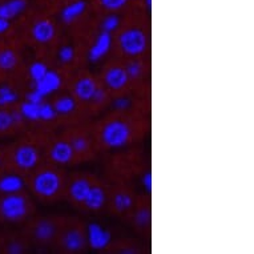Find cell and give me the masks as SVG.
I'll return each instance as SVG.
<instances>
[{
  "instance_id": "1",
  "label": "cell",
  "mask_w": 254,
  "mask_h": 254,
  "mask_svg": "<svg viewBox=\"0 0 254 254\" xmlns=\"http://www.w3.org/2000/svg\"><path fill=\"white\" fill-rule=\"evenodd\" d=\"M130 138V128L123 120H111L101 130V140L112 149H119L128 144Z\"/></svg>"
},
{
  "instance_id": "2",
  "label": "cell",
  "mask_w": 254,
  "mask_h": 254,
  "mask_svg": "<svg viewBox=\"0 0 254 254\" xmlns=\"http://www.w3.org/2000/svg\"><path fill=\"white\" fill-rule=\"evenodd\" d=\"M119 43L125 55L138 56L145 52L148 40H146V35L144 34V31L138 28H129L121 32Z\"/></svg>"
},
{
  "instance_id": "3",
  "label": "cell",
  "mask_w": 254,
  "mask_h": 254,
  "mask_svg": "<svg viewBox=\"0 0 254 254\" xmlns=\"http://www.w3.org/2000/svg\"><path fill=\"white\" fill-rule=\"evenodd\" d=\"M60 187H62V179L54 171L39 172L32 183L35 193L44 198L54 197L60 190Z\"/></svg>"
},
{
  "instance_id": "4",
  "label": "cell",
  "mask_w": 254,
  "mask_h": 254,
  "mask_svg": "<svg viewBox=\"0 0 254 254\" xmlns=\"http://www.w3.org/2000/svg\"><path fill=\"white\" fill-rule=\"evenodd\" d=\"M27 210H28V206H27V201L24 197L15 194V193L4 197L0 202L1 216L9 221L20 220L27 214Z\"/></svg>"
},
{
  "instance_id": "5",
  "label": "cell",
  "mask_w": 254,
  "mask_h": 254,
  "mask_svg": "<svg viewBox=\"0 0 254 254\" xmlns=\"http://www.w3.org/2000/svg\"><path fill=\"white\" fill-rule=\"evenodd\" d=\"M13 160L17 168L23 171L34 169L39 163V152L32 145H21L15 150Z\"/></svg>"
},
{
  "instance_id": "6",
  "label": "cell",
  "mask_w": 254,
  "mask_h": 254,
  "mask_svg": "<svg viewBox=\"0 0 254 254\" xmlns=\"http://www.w3.org/2000/svg\"><path fill=\"white\" fill-rule=\"evenodd\" d=\"M88 242L93 249H105L111 242V233L103 229L99 224H89L88 226Z\"/></svg>"
},
{
  "instance_id": "7",
  "label": "cell",
  "mask_w": 254,
  "mask_h": 254,
  "mask_svg": "<svg viewBox=\"0 0 254 254\" xmlns=\"http://www.w3.org/2000/svg\"><path fill=\"white\" fill-rule=\"evenodd\" d=\"M112 46V36L111 32L103 31L99 36H97L96 42L92 46L91 51H89V60L93 63L99 62L104 58L105 55L108 54Z\"/></svg>"
},
{
  "instance_id": "8",
  "label": "cell",
  "mask_w": 254,
  "mask_h": 254,
  "mask_svg": "<svg viewBox=\"0 0 254 254\" xmlns=\"http://www.w3.org/2000/svg\"><path fill=\"white\" fill-rule=\"evenodd\" d=\"M60 85H62V77L59 76L58 72L47 71L44 77L35 83L34 89H36L43 96H48L58 91Z\"/></svg>"
},
{
  "instance_id": "9",
  "label": "cell",
  "mask_w": 254,
  "mask_h": 254,
  "mask_svg": "<svg viewBox=\"0 0 254 254\" xmlns=\"http://www.w3.org/2000/svg\"><path fill=\"white\" fill-rule=\"evenodd\" d=\"M31 34L34 36V39L40 44H47L50 43L52 39L55 38L56 29L52 21L43 19V20H38L32 27Z\"/></svg>"
},
{
  "instance_id": "10",
  "label": "cell",
  "mask_w": 254,
  "mask_h": 254,
  "mask_svg": "<svg viewBox=\"0 0 254 254\" xmlns=\"http://www.w3.org/2000/svg\"><path fill=\"white\" fill-rule=\"evenodd\" d=\"M104 80L105 84L111 89L119 91V89H121V88H124L127 85L128 80H129V76H128V73H127L124 68L112 67L105 72Z\"/></svg>"
},
{
  "instance_id": "11",
  "label": "cell",
  "mask_w": 254,
  "mask_h": 254,
  "mask_svg": "<svg viewBox=\"0 0 254 254\" xmlns=\"http://www.w3.org/2000/svg\"><path fill=\"white\" fill-rule=\"evenodd\" d=\"M73 156H75V150L69 142L58 141L51 149V158L58 164L71 163Z\"/></svg>"
},
{
  "instance_id": "12",
  "label": "cell",
  "mask_w": 254,
  "mask_h": 254,
  "mask_svg": "<svg viewBox=\"0 0 254 254\" xmlns=\"http://www.w3.org/2000/svg\"><path fill=\"white\" fill-rule=\"evenodd\" d=\"M87 9V1L84 0H73L69 4H67L62 11V20L64 23H73L76 19H79Z\"/></svg>"
},
{
  "instance_id": "13",
  "label": "cell",
  "mask_w": 254,
  "mask_h": 254,
  "mask_svg": "<svg viewBox=\"0 0 254 254\" xmlns=\"http://www.w3.org/2000/svg\"><path fill=\"white\" fill-rule=\"evenodd\" d=\"M97 89V85L95 80L91 77H83L75 84V95L77 99L83 101L92 100Z\"/></svg>"
},
{
  "instance_id": "14",
  "label": "cell",
  "mask_w": 254,
  "mask_h": 254,
  "mask_svg": "<svg viewBox=\"0 0 254 254\" xmlns=\"http://www.w3.org/2000/svg\"><path fill=\"white\" fill-rule=\"evenodd\" d=\"M27 7L25 0H8L4 4L0 5V16L4 19H13L17 15H20Z\"/></svg>"
},
{
  "instance_id": "15",
  "label": "cell",
  "mask_w": 254,
  "mask_h": 254,
  "mask_svg": "<svg viewBox=\"0 0 254 254\" xmlns=\"http://www.w3.org/2000/svg\"><path fill=\"white\" fill-rule=\"evenodd\" d=\"M23 187H24V181L16 175H8L0 179V192L5 193V194L20 192Z\"/></svg>"
},
{
  "instance_id": "16",
  "label": "cell",
  "mask_w": 254,
  "mask_h": 254,
  "mask_svg": "<svg viewBox=\"0 0 254 254\" xmlns=\"http://www.w3.org/2000/svg\"><path fill=\"white\" fill-rule=\"evenodd\" d=\"M105 192L100 187H91L87 194V198L84 200V204L91 210H99L104 206Z\"/></svg>"
},
{
  "instance_id": "17",
  "label": "cell",
  "mask_w": 254,
  "mask_h": 254,
  "mask_svg": "<svg viewBox=\"0 0 254 254\" xmlns=\"http://www.w3.org/2000/svg\"><path fill=\"white\" fill-rule=\"evenodd\" d=\"M91 189V184L85 179H77L71 184L69 187V194L77 202H84L87 198V194Z\"/></svg>"
},
{
  "instance_id": "18",
  "label": "cell",
  "mask_w": 254,
  "mask_h": 254,
  "mask_svg": "<svg viewBox=\"0 0 254 254\" xmlns=\"http://www.w3.org/2000/svg\"><path fill=\"white\" fill-rule=\"evenodd\" d=\"M63 244L68 250H80L84 246V236L79 230H69L64 234L63 238Z\"/></svg>"
},
{
  "instance_id": "19",
  "label": "cell",
  "mask_w": 254,
  "mask_h": 254,
  "mask_svg": "<svg viewBox=\"0 0 254 254\" xmlns=\"http://www.w3.org/2000/svg\"><path fill=\"white\" fill-rule=\"evenodd\" d=\"M17 64V55L12 50L0 51V69L3 71H12Z\"/></svg>"
},
{
  "instance_id": "20",
  "label": "cell",
  "mask_w": 254,
  "mask_h": 254,
  "mask_svg": "<svg viewBox=\"0 0 254 254\" xmlns=\"http://www.w3.org/2000/svg\"><path fill=\"white\" fill-rule=\"evenodd\" d=\"M20 113L24 119L29 121L40 120V104H35L31 101H25L20 107Z\"/></svg>"
},
{
  "instance_id": "21",
  "label": "cell",
  "mask_w": 254,
  "mask_h": 254,
  "mask_svg": "<svg viewBox=\"0 0 254 254\" xmlns=\"http://www.w3.org/2000/svg\"><path fill=\"white\" fill-rule=\"evenodd\" d=\"M54 108H55V111H56V113L68 115V113H71L75 111L76 101L73 97L63 96L56 100V103H55V105H54Z\"/></svg>"
},
{
  "instance_id": "22",
  "label": "cell",
  "mask_w": 254,
  "mask_h": 254,
  "mask_svg": "<svg viewBox=\"0 0 254 254\" xmlns=\"http://www.w3.org/2000/svg\"><path fill=\"white\" fill-rule=\"evenodd\" d=\"M54 234L55 226L50 221H42V222H39L36 229H35V236H36L38 240H42V241L51 240V238L54 237Z\"/></svg>"
},
{
  "instance_id": "23",
  "label": "cell",
  "mask_w": 254,
  "mask_h": 254,
  "mask_svg": "<svg viewBox=\"0 0 254 254\" xmlns=\"http://www.w3.org/2000/svg\"><path fill=\"white\" fill-rule=\"evenodd\" d=\"M48 71V68L44 63L42 62H35L31 64V67H29V76H31V79L34 80L35 83L39 81V80H42L44 77V75Z\"/></svg>"
},
{
  "instance_id": "24",
  "label": "cell",
  "mask_w": 254,
  "mask_h": 254,
  "mask_svg": "<svg viewBox=\"0 0 254 254\" xmlns=\"http://www.w3.org/2000/svg\"><path fill=\"white\" fill-rule=\"evenodd\" d=\"M113 204L119 212H125L132 206V198L127 193H117L115 196V200H113Z\"/></svg>"
},
{
  "instance_id": "25",
  "label": "cell",
  "mask_w": 254,
  "mask_h": 254,
  "mask_svg": "<svg viewBox=\"0 0 254 254\" xmlns=\"http://www.w3.org/2000/svg\"><path fill=\"white\" fill-rule=\"evenodd\" d=\"M99 4L107 11H119L128 4L129 0H97Z\"/></svg>"
},
{
  "instance_id": "26",
  "label": "cell",
  "mask_w": 254,
  "mask_h": 254,
  "mask_svg": "<svg viewBox=\"0 0 254 254\" xmlns=\"http://www.w3.org/2000/svg\"><path fill=\"white\" fill-rule=\"evenodd\" d=\"M17 100V95L9 87L0 88V105H7L15 103Z\"/></svg>"
},
{
  "instance_id": "27",
  "label": "cell",
  "mask_w": 254,
  "mask_h": 254,
  "mask_svg": "<svg viewBox=\"0 0 254 254\" xmlns=\"http://www.w3.org/2000/svg\"><path fill=\"white\" fill-rule=\"evenodd\" d=\"M56 116V111H55L54 105L48 104V103H40V120L51 121L54 120Z\"/></svg>"
},
{
  "instance_id": "28",
  "label": "cell",
  "mask_w": 254,
  "mask_h": 254,
  "mask_svg": "<svg viewBox=\"0 0 254 254\" xmlns=\"http://www.w3.org/2000/svg\"><path fill=\"white\" fill-rule=\"evenodd\" d=\"M120 24V19L117 15H108L105 17L104 21H103V31H107V32H112L115 29H117Z\"/></svg>"
},
{
  "instance_id": "29",
  "label": "cell",
  "mask_w": 254,
  "mask_h": 254,
  "mask_svg": "<svg viewBox=\"0 0 254 254\" xmlns=\"http://www.w3.org/2000/svg\"><path fill=\"white\" fill-rule=\"evenodd\" d=\"M13 125L12 115L7 111H0V132L8 130Z\"/></svg>"
},
{
  "instance_id": "30",
  "label": "cell",
  "mask_w": 254,
  "mask_h": 254,
  "mask_svg": "<svg viewBox=\"0 0 254 254\" xmlns=\"http://www.w3.org/2000/svg\"><path fill=\"white\" fill-rule=\"evenodd\" d=\"M75 58V50L71 46H64L59 51V59L62 63H71Z\"/></svg>"
},
{
  "instance_id": "31",
  "label": "cell",
  "mask_w": 254,
  "mask_h": 254,
  "mask_svg": "<svg viewBox=\"0 0 254 254\" xmlns=\"http://www.w3.org/2000/svg\"><path fill=\"white\" fill-rule=\"evenodd\" d=\"M71 145L75 150V153H83L88 149V141L87 138L84 137H75L72 140Z\"/></svg>"
},
{
  "instance_id": "32",
  "label": "cell",
  "mask_w": 254,
  "mask_h": 254,
  "mask_svg": "<svg viewBox=\"0 0 254 254\" xmlns=\"http://www.w3.org/2000/svg\"><path fill=\"white\" fill-rule=\"evenodd\" d=\"M125 71H127L129 77L136 79V77L141 75V65H140V63H130V64H128V67H127Z\"/></svg>"
},
{
  "instance_id": "33",
  "label": "cell",
  "mask_w": 254,
  "mask_h": 254,
  "mask_svg": "<svg viewBox=\"0 0 254 254\" xmlns=\"http://www.w3.org/2000/svg\"><path fill=\"white\" fill-rule=\"evenodd\" d=\"M149 212L146 210V209H142V210H140V212L136 214V221H137L138 225H148V222H149Z\"/></svg>"
},
{
  "instance_id": "34",
  "label": "cell",
  "mask_w": 254,
  "mask_h": 254,
  "mask_svg": "<svg viewBox=\"0 0 254 254\" xmlns=\"http://www.w3.org/2000/svg\"><path fill=\"white\" fill-rule=\"evenodd\" d=\"M113 105H115V108L117 109H127V108H129V105H130V101L128 97H117L116 100H115V103H113Z\"/></svg>"
},
{
  "instance_id": "35",
  "label": "cell",
  "mask_w": 254,
  "mask_h": 254,
  "mask_svg": "<svg viewBox=\"0 0 254 254\" xmlns=\"http://www.w3.org/2000/svg\"><path fill=\"white\" fill-rule=\"evenodd\" d=\"M43 99H44V96L40 95L36 89H34L32 92H29L28 95H27V101H31V103H35V104H40V103H43Z\"/></svg>"
},
{
  "instance_id": "36",
  "label": "cell",
  "mask_w": 254,
  "mask_h": 254,
  "mask_svg": "<svg viewBox=\"0 0 254 254\" xmlns=\"http://www.w3.org/2000/svg\"><path fill=\"white\" fill-rule=\"evenodd\" d=\"M142 185L145 187L146 192L152 190V175L150 173H145L144 175V177H142Z\"/></svg>"
},
{
  "instance_id": "37",
  "label": "cell",
  "mask_w": 254,
  "mask_h": 254,
  "mask_svg": "<svg viewBox=\"0 0 254 254\" xmlns=\"http://www.w3.org/2000/svg\"><path fill=\"white\" fill-rule=\"evenodd\" d=\"M92 100L96 101L97 104L103 103V101L105 100V92L103 91V89H99V88H97L96 92H95V95H93V97H92Z\"/></svg>"
},
{
  "instance_id": "38",
  "label": "cell",
  "mask_w": 254,
  "mask_h": 254,
  "mask_svg": "<svg viewBox=\"0 0 254 254\" xmlns=\"http://www.w3.org/2000/svg\"><path fill=\"white\" fill-rule=\"evenodd\" d=\"M9 28V21L8 19L0 16V34H4L5 31Z\"/></svg>"
},
{
  "instance_id": "39",
  "label": "cell",
  "mask_w": 254,
  "mask_h": 254,
  "mask_svg": "<svg viewBox=\"0 0 254 254\" xmlns=\"http://www.w3.org/2000/svg\"><path fill=\"white\" fill-rule=\"evenodd\" d=\"M11 115H12L13 124H19V123H21V121H23V119H24V117H23V115L20 113V111H19V112H12Z\"/></svg>"
},
{
  "instance_id": "40",
  "label": "cell",
  "mask_w": 254,
  "mask_h": 254,
  "mask_svg": "<svg viewBox=\"0 0 254 254\" xmlns=\"http://www.w3.org/2000/svg\"><path fill=\"white\" fill-rule=\"evenodd\" d=\"M8 252H9V253H12V254L21 253V246L19 245V244H11V245H9Z\"/></svg>"
},
{
  "instance_id": "41",
  "label": "cell",
  "mask_w": 254,
  "mask_h": 254,
  "mask_svg": "<svg viewBox=\"0 0 254 254\" xmlns=\"http://www.w3.org/2000/svg\"><path fill=\"white\" fill-rule=\"evenodd\" d=\"M145 3L148 7H150V5H152V0H145Z\"/></svg>"
},
{
  "instance_id": "42",
  "label": "cell",
  "mask_w": 254,
  "mask_h": 254,
  "mask_svg": "<svg viewBox=\"0 0 254 254\" xmlns=\"http://www.w3.org/2000/svg\"><path fill=\"white\" fill-rule=\"evenodd\" d=\"M0 165H1V157H0Z\"/></svg>"
},
{
  "instance_id": "43",
  "label": "cell",
  "mask_w": 254,
  "mask_h": 254,
  "mask_svg": "<svg viewBox=\"0 0 254 254\" xmlns=\"http://www.w3.org/2000/svg\"><path fill=\"white\" fill-rule=\"evenodd\" d=\"M60 1H68V0H60Z\"/></svg>"
}]
</instances>
